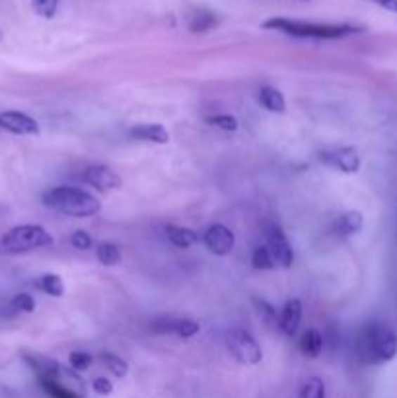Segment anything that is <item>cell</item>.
Returning <instances> with one entry per match:
<instances>
[{
    "instance_id": "cell-1",
    "label": "cell",
    "mask_w": 397,
    "mask_h": 398,
    "mask_svg": "<svg viewBox=\"0 0 397 398\" xmlns=\"http://www.w3.org/2000/svg\"><path fill=\"white\" fill-rule=\"evenodd\" d=\"M355 350L358 359L364 364H388L397 356V332L380 321L366 323L356 334Z\"/></svg>"
},
{
    "instance_id": "cell-2",
    "label": "cell",
    "mask_w": 397,
    "mask_h": 398,
    "mask_svg": "<svg viewBox=\"0 0 397 398\" xmlns=\"http://www.w3.org/2000/svg\"><path fill=\"white\" fill-rule=\"evenodd\" d=\"M43 206H47L57 214H65L70 218H92L100 212L102 202L93 197L92 192L84 191L80 187H53L43 192Z\"/></svg>"
},
{
    "instance_id": "cell-3",
    "label": "cell",
    "mask_w": 397,
    "mask_h": 398,
    "mask_svg": "<svg viewBox=\"0 0 397 398\" xmlns=\"http://www.w3.org/2000/svg\"><path fill=\"white\" fill-rule=\"evenodd\" d=\"M263 29H275L280 34L300 39H343L349 35L363 34L364 27L351 24H313L290 18H269L263 22Z\"/></svg>"
},
{
    "instance_id": "cell-4",
    "label": "cell",
    "mask_w": 397,
    "mask_h": 398,
    "mask_svg": "<svg viewBox=\"0 0 397 398\" xmlns=\"http://www.w3.org/2000/svg\"><path fill=\"white\" fill-rule=\"evenodd\" d=\"M51 245L53 235L41 225H16L0 237V255H24Z\"/></svg>"
},
{
    "instance_id": "cell-5",
    "label": "cell",
    "mask_w": 397,
    "mask_h": 398,
    "mask_svg": "<svg viewBox=\"0 0 397 398\" xmlns=\"http://www.w3.org/2000/svg\"><path fill=\"white\" fill-rule=\"evenodd\" d=\"M226 346L230 354L242 365H257L261 364L263 350L259 342L255 340V336L249 331L244 329H230L226 332Z\"/></svg>"
},
{
    "instance_id": "cell-6",
    "label": "cell",
    "mask_w": 397,
    "mask_h": 398,
    "mask_svg": "<svg viewBox=\"0 0 397 398\" xmlns=\"http://www.w3.org/2000/svg\"><path fill=\"white\" fill-rule=\"evenodd\" d=\"M265 237H267V247H269L271 255L275 258V265L280 268H290L294 265V249L280 225L269 222L265 225Z\"/></svg>"
},
{
    "instance_id": "cell-7",
    "label": "cell",
    "mask_w": 397,
    "mask_h": 398,
    "mask_svg": "<svg viewBox=\"0 0 397 398\" xmlns=\"http://www.w3.org/2000/svg\"><path fill=\"white\" fill-rule=\"evenodd\" d=\"M320 159L325 166L343 171V173H358V169L363 166L360 154L353 146H339V148L325 150L320 154Z\"/></svg>"
},
{
    "instance_id": "cell-8",
    "label": "cell",
    "mask_w": 397,
    "mask_h": 398,
    "mask_svg": "<svg viewBox=\"0 0 397 398\" xmlns=\"http://www.w3.org/2000/svg\"><path fill=\"white\" fill-rule=\"evenodd\" d=\"M203 245L207 249L211 251L212 255L216 257H226L234 251V245H236V235L230 230L228 225L224 224H212L204 230L203 237Z\"/></svg>"
},
{
    "instance_id": "cell-9",
    "label": "cell",
    "mask_w": 397,
    "mask_h": 398,
    "mask_svg": "<svg viewBox=\"0 0 397 398\" xmlns=\"http://www.w3.org/2000/svg\"><path fill=\"white\" fill-rule=\"evenodd\" d=\"M82 181L100 192L117 191L123 187V179L111 167L100 166V164L86 167L84 173H82Z\"/></svg>"
},
{
    "instance_id": "cell-10",
    "label": "cell",
    "mask_w": 397,
    "mask_h": 398,
    "mask_svg": "<svg viewBox=\"0 0 397 398\" xmlns=\"http://www.w3.org/2000/svg\"><path fill=\"white\" fill-rule=\"evenodd\" d=\"M152 331L156 334H171L178 338H193L201 326L193 319H181V317H162L152 323Z\"/></svg>"
},
{
    "instance_id": "cell-11",
    "label": "cell",
    "mask_w": 397,
    "mask_h": 398,
    "mask_svg": "<svg viewBox=\"0 0 397 398\" xmlns=\"http://www.w3.org/2000/svg\"><path fill=\"white\" fill-rule=\"evenodd\" d=\"M0 128L6 133L20 134V136H37L39 134V123L34 117L22 111H4L0 113Z\"/></svg>"
},
{
    "instance_id": "cell-12",
    "label": "cell",
    "mask_w": 397,
    "mask_h": 398,
    "mask_svg": "<svg viewBox=\"0 0 397 398\" xmlns=\"http://www.w3.org/2000/svg\"><path fill=\"white\" fill-rule=\"evenodd\" d=\"M302 313H304L302 301L298 298L288 299L279 315V331L288 338L296 336V332L300 329V323H302Z\"/></svg>"
},
{
    "instance_id": "cell-13",
    "label": "cell",
    "mask_w": 397,
    "mask_h": 398,
    "mask_svg": "<svg viewBox=\"0 0 397 398\" xmlns=\"http://www.w3.org/2000/svg\"><path fill=\"white\" fill-rule=\"evenodd\" d=\"M364 227V216L358 212V210H349V212H343L341 216H337V220L333 222V233L339 235V237H353L356 233L363 232Z\"/></svg>"
},
{
    "instance_id": "cell-14",
    "label": "cell",
    "mask_w": 397,
    "mask_h": 398,
    "mask_svg": "<svg viewBox=\"0 0 397 398\" xmlns=\"http://www.w3.org/2000/svg\"><path fill=\"white\" fill-rule=\"evenodd\" d=\"M129 136L141 142H152V144H168L169 131L158 123H146V125H136L129 131Z\"/></svg>"
},
{
    "instance_id": "cell-15",
    "label": "cell",
    "mask_w": 397,
    "mask_h": 398,
    "mask_svg": "<svg viewBox=\"0 0 397 398\" xmlns=\"http://www.w3.org/2000/svg\"><path fill=\"white\" fill-rule=\"evenodd\" d=\"M259 103L271 113H287V100L282 95V91L273 88V86H263L259 90Z\"/></svg>"
},
{
    "instance_id": "cell-16",
    "label": "cell",
    "mask_w": 397,
    "mask_h": 398,
    "mask_svg": "<svg viewBox=\"0 0 397 398\" xmlns=\"http://www.w3.org/2000/svg\"><path fill=\"white\" fill-rule=\"evenodd\" d=\"M323 346H325V340H323V334L320 331H315V329H310V331H306L302 334V338H300V352L304 354L306 357H315L321 356V352H323Z\"/></svg>"
},
{
    "instance_id": "cell-17",
    "label": "cell",
    "mask_w": 397,
    "mask_h": 398,
    "mask_svg": "<svg viewBox=\"0 0 397 398\" xmlns=\"http://www.w3.org/2000/svg\"><path fill=\"white\" fill-rule=\"evenodd\" d=\"M166 235H168V239L171 241L176 247H179V249H187V247H191V245H195V243L199 241V235H197L193 230L176 224L166 225Z\"/></svg>"
},
{
    "instance_id": "cell-18",
    "label": "cell",
    "mask_w": 397,
    "mask_h": 398,
    "mask_svg": "<svg viewBox=\"0 0 397 398\" xmlns=\"http://www.w3.org/2000/svg\"><path fill=\"white\" fill-rule=\"evenodd\" d=\"M35 286H37L41 291H45L47 296H51V298H63L65 291H67V286L63 282V278H60L59 274H53V272H47L43 274V276H39L37 282H35Z\"/></svg>"
},
{
    "instance_id": "cell-19",
    "label": "cell",
    "mask_w": 397,
    "mask_h": 398,
    "mask_svg": "<svg viewBox=\"0 0 397 398\" xmlns=\"http://www.w3.org/2000/svg\"><path fill=\"white\" fill-rule=\"evenodd\" d=\"M96 258L102 263L103 266H117L121 263V249L111 241H102L96 247Z\"/></svg>"
},
{
    "instance_id": "cell-20",
    "label": "cell",
    "mask_w": 397,
    "mask_h": 398,
    "mask_svg": "<svg viewBox=\"0 0 397 398\" xmlns=\"http://www.w3.org/2000/svg\"><path fill=\"white\" fill-rule=\"evenodd\" d=\"M100 361H102L103 365H105V369L110 371L111 375H115V377H127L129 373V364L123 359L121 356H117V354H113V352H102L100 354Z\"/></svg>"
},
{
    "instance_id": "cell-21",
    "label": "cell",
    "mask_w": 397,
    "mask_h": 398,
    "mask_svg": "<svg viewBox=\"0 0 397 398\" xmlns=\"http://www.w3.org/2000/svg\"><path fill=\"white\" fill-rule=\"evenodd\" d=\"M216 25V18L207 10H195L191 18H189V29L193 34H204Z\"/></svg>"
},
{
    "instance_id": "cell-22",
    "label": "cell",
    "mask_w": 397,
    "mask_h": 398,
    "mask_svg": "<svg viewBox=\"0 0 397 398\" xmlns=\"http://www.w3.org/2000/svg\"><path fill=\"white\" fill-rule=\"evenodd\" d=\"M252 266H254L255 270H273L277 266L267 245L255 247L254 253H252Z\"/></svg>"
},
{
    "instance_id": "cell-23",
    "label": "cell",
    "mask_w": 397,
    "mask_h": 398,
    "mask_svg": "<svg viewBox=\"0 0 397 398\" xmlns=\"http://www.w3.org/2000/svg\"><path fill=\"white\" fill-rule=\"evenodd\" d=\"M298 398H327L325 383L320 377H312L304 383V387L298 392Z\"/></svg>"
},
{
    "instance_id": "cell-24",
    "label": "cell",
    "mask_w": 397,
    "mask_h": 398,
    "mask_svg": "<svg viewBox=\"0 0 397 398\" xmlns=\"http://www.w3.org/2000/svg\"><path fill=\"white\" fill-rule=\"evenodd\" d=\"M209 121V125H212L214 128H219V131H224V133H236L237 126V119L234 115H228V113H219V115H212L207 119Z\"/></svg>"
},
{
    "instance_id": "cell-25",
    "label": "cell",
    "mask_w": 397,
    "mask_h": 398,
    "mask_svg": "<svg viewBox=\"0 0 397 398\" xmlns=\"http://www.w3.org/2000/svg\"><path fill=\"white\" fill-rule=\"evenodd\" d=\"M32 8L37 16L51 20L59 10V0H32Z\"/></svg>"
},
{
    "instance_id": "cell-26",
    "label": "cell",
    "mask_w": 397,
    "mask_h": 398,
    "mask_svg": "<svg viewBox=\"0 0 397 398\" xmlns=\"http://www.w3.org/2000/svg\"><path fill=\"white\" fill-rule=\"evenodd\" d=\"M92 354H88V352H70L68 354V365H70L72 371H78V373L86 371L92 365Z\"/></svg>"
},
{
    "instance_id": "cell-27",
    "label": "cell",
    "mask_w": 397,
    "mask_h": 398,
    "mask_svg": "<svg viewBox=\"0 0 397 398\" xmlns=\"http://www.w3.org/2000/svg\"><path fill=\"white\" fill-rule=\"evenodd\" d=\"M12 309L18 313H34L35 311V299L30 293H18L16 298L12 299Z\"/></svg>"
},
{
    "instance_id": "cell-28",
    "label": "cell",
    "mask_w": 397,
    "mask_h": 398,
    "mask_svg": "<svg viewBox=\"0 0 397 398\" xmlns=\"http://www.w3.org/2000/svg\"><path fill=\"white\" fill-rule=\"evenodd\" d=\"M70 243H72V247L78 251H88L93 247V239L90 237V233H86L84 230H78V232L72 233Z\"/></svg>"
},
{
    "instance_id": "cell-29",
    "label": "cell",
    "mask_w": 397,
    "mask_h": 398,
    "mask_svg": "<svg viewBox=\"0 0 397 398\" xmlns=\"http://www.w3.org/2000/svg\"><path fill=\"white\" fill-rule=\"evenodd\" d=\"M43 389L47 390V394L51 398H80L77 397V394H72L70 390L63 389L60 385H57V383L53 381H41Z\"/></svg>"
},
{
    "instance_id": "cell-30",
    "label": "cell",
    "mask_w": 397,
    "mask_h": 398,
    "mask_svg": "<svg viewBox=\"0 0 397 398\" xmlns=\"http://www.w3.org/2000/svg\"><path fill=\"white\" fill-rule=\"evenodd\" d=\"M92 389L96 394H102V397H108L113 392V383L105 377H96L92 381Z\"/></svg>"
},
{
    "instance_id": "cell-31",
    "label": "cell",
    "mask_w": 397,
    "mask_h": 398,
    "mask_svg": "<svg viewBox=\"0 0 397 398\" xmlns=\"http://www.w3.org/2000/svg\"><path fill=\"white\" fill-rule=\"evenodd\" d=\"M374 4H378L380 8L388 10V12H393L397 14V0H370Z\"/></svg>"
},
{
    "instance_id": "cell-32",
    "label": "cell",
    "mask_w": 397,
    "mask_h": 398,
    "mask_svg": "<svg viewBox=\"0 0 397 398\" xmlns=\"http://www.w3.org/2000/svg\"><path fill=\"white\" fill-rule=\"evenodd\" d=\"M2 39H4V34H2V29H0V43H2Z\"/></svg>"
}]
</instances>
